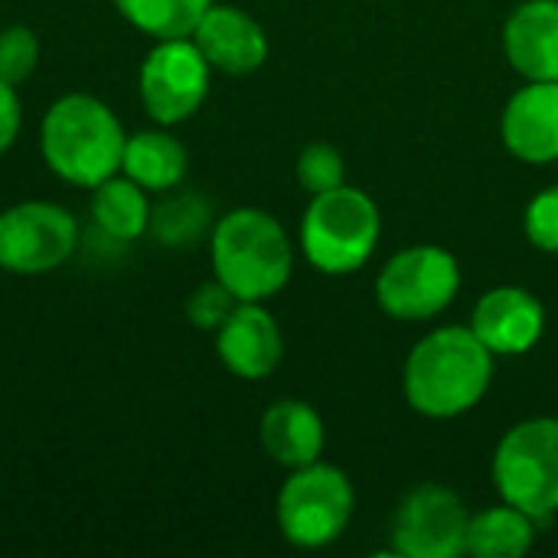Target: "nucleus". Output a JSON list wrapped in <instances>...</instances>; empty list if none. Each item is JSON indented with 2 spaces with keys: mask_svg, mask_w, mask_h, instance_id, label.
<instances>
[{
  "mask_svg": "<svg viewBox=\"0 0 558 558\" xmlns=\"http://www.w3.org/2000/svg\"><path fill=\"white\" fill-rule=\"evenodd\" d=\"M494 376V353L471 327H445L415 343L405 363V396L428 418L474 409Z\"/></svg>",
  "mask_w": 558,
  "mask_h": 558,
  "instance_id": "1",
  "label": "nucleus"
},
{
  "mask_svg": "<svg viewBox=\"0 0 558 558\" xmlns=\"http://www.w3.org/2000/svg\"><path fill=\"white\" fill-rule=\"evenodd\" d=\"M124 128L114 111L92 95L59 98L39 128V147L52 173L75 186L95 190L121 170Z\"/></svg>",
  "mask_w": 558,
  "mask_h": 558,
  "instance_id": "2",
  "label": "nucleus"
},
{
  "mask_svg": "<svg viewBox=\"0 0 558 558\" xmlns=\"http://www.w3.org/2000/svg\"><path fill=\"white\" fill-rule=\"evenodd\" d=\"M291 242L281 222L262 209H235L213 229L216 278L239 301H265L291 278Z\"/></svg>",
  "mask_w": 558,
  "mask_h": 558,
  "instance_id": "3",
  "label": "nucleus"
},
{
  "mask_svg": "<svg viewBox=\"0 0 558 558\" xmlns=\"http://www.w3.org/2000/svg\"><path fill=\"white\" fill-rule=\"evenodd\" d=\"M379 242V209L353 186L317 193L304 213L301 245L314 268L327 275H347L366 265Z\"/></svg>",
  "mask_w": 558,
  "mask_h": 558,
  "instance_id": "4",
  "label": "nucleus"
},
{
  "mask_svg": "<svg viewBox=\"0 0 558 558\" xmlns=\"http://www.w3.org/2000/svg\"><path fill=\"white\" fill-rule=\"evenodd\" d=\"M494 484L533 520L558 513V418H533L507 432L494 458Z\"/></svg>",
  "mask_w": 558,
  "mask_h": 558,
  "instance_id": "5",
  "label": "nucleus"
},
{
  "mask_svg": "<svg viewBox=\"0 0 558 558\" xmlns=\"http://www.w3.org/2000/svg\"><path fill=\"white\" fill-rule=\"evenodd\" d=\"M353 517V487L343 471L330 464L294 468L278 494V523L288 543L320 549L340 539Z\"/></svg>",
  "mask_w": 558,
  "mask_h": 558,
  "instance_id": "6",
  "label": "nucleus"
},
{
  "mask_svg": "<svg viewBox=\"0 0 558 558\" xmlns=\"http://www.w3.org/2000/svg\"><path fill=\"white\" fill-rule=\"evenodd\" d=\"M461 288V268L451 252L438 245H415L399 252L376 281V298L389 317L428 320L441 314Z\"/></svg>",
  "mask_w": 558,
  "mask_h": 558,
  "instance_id": "7",
  "label": "nucleus"
},
{
  "mask_svg": "<svg viewBox=\"0 0 558 558\" xmlns=\"http://www.w3.org/2000/svg\"><path fill=\"white\" fill-rule=\"evenodd\" d=\"M78 245V226L56 203H20L0 213V268L13 275H46L69 262Z\"/></svg>",
  "mask_w": 558,
  "mask_h": 558,
  "instance_id": "8",
  "label": "nucleus"
},
{
  "mask_svg": "<svg viewBox=\"0 0 558 558\" xmlns=\"http://www.w3.org/2000/svg\"><path fill=\"white\" fill-rule=\"evenodd\" d=\"M209 62L193 36L160 39L141 65V98L154 121L180 124L199 111L209 92Z\"/></svg>",
  "mask_w": 558,
  "mask_h": 558,
  "instance_id": "9",
  "label": "nucleus"
},
{
  "mask_svg": "<svg viewBox=\"0 0 558 558\" xmlns=\"http://www.w3.org/2000/svg\"><path fill=\"white\" fill-rule=\"evenodd\" d=\"M471 517L458 494L438 484L412 490L396 513V553L409 558H454L468 553Z\"/></svg>",
  "mask_w": 558,
  "mask_h": 558,
  "instance_id": "10",
  "label": "nucleus"
},
{
  "mask_svg": "<svg viewBox=\"0 0 558 558\" xmlns=\"http://www.w3.org/2000/svg\"><path fill=\"white\" fill-rule=\"evenodd\" d=\"M543 324L546 311L536 294L523 288H494L477 301L471 330L490 353L517 356L536 347V340L543 337Z\"/></svg>",
  "mask_w": 558,
  "mask_h": 558,
  "instance_id": "11",
  "label": "nucleus"
},
{
  "mask_svg": "<svg viewBox=\"0 0 558 558\" xmlns=\"http://www.w3.org/2000/svg\"><path fill=\"white\" fill-rule=\"evenodd\" d=\"M206 62L226 75H248L268 59L265 29L239 7H209L193 29Z\"/></svg>",
  "mask_w": 558,
  "mask_h": 558,
  "instance_id": "12",
  "label": "nucleus"
},
{
  "mask_svg": "<svg viewBox=\"0 0 558 558\" xmlns=\"http://www.w3.org/2000/svg\"><path fill=\"white\" fill-rule=\"evenodd\" d=\"M216 350L226 369H232L235 376L265 379L281 363L284 340L275 317L258 301H239V307L219 327Z\"/></svg>",
  "mask_w": 558,
  "mask_h": 558,
  "instance_id": "13",
  "label": "nucleus"
},
{
  "mask_svg": "<svg viewBox=\"0 0 558 558\" xmlns=\"http://www.w3.org/2000/svg\"><path fill=\"white\" fill-rule=\"evenodd\" d=\"M507 147L530 163L558 160V82H530L504 111Z\"/></svg>",
  "mask_w": 558,
  "mask_h": 558,
  "instance_id": "14",
  "label": "nucleus"
},
{
  "mask_svg": "<svg viewBox=\"0 0 558 558\" xmlns=\"http://www.w3.org/2000/svg\"><path fill=\"white\" fill-rule=\"evenodd\" d=\"M507 59L530 82H558V0H526L504 29Z\"/></svg>",
  "mask_w": 558,
  "mask_h": 558,
  "instance_id": "15",
  "label": "nucleus"
},
{
  "mask_svg": "<svg viewBox=\"0 0 558 558\" xmlns=\"http://www.w3.org/2000/svg\"><path fill=\"white\" fill-rule=\"evenodd\" d=\"M262 445L271 461L291 471L307 468L324 451V422L311 405L298 399H281L262 415Z\"/></svg>",
  "mask_w": 558,
  "mask_h": 558,
  "instance_id": "16",
  "label": "nucleus"
},
{
  "mask_svg": "<svg viewBox=\"0 0 558 558\" xmlns=\"http://www.w3.org/2000/svg\"><path fill=\"white\" fill-rule=\"evenodd\" d=\"M121 170L144 190H173L186 173V150L163 131H141L128 137Z\"/></svg>",
  "mask_w": 558,
  "mask_h": 558,
  "instance_id": "17",
  "label": "nucleus"
},
{
  "mask_svg": "<svg viewBox=\"0 0 558 558\" xmlns=\"http://www.w3.org/2000/svg\"><path fill=\"white\" fill-rule=\"evenodd\" d=\"M92 219L105 235L118 242L144 235L150 229V203L144 186H137L131 177H108L92 193Z\"/></svg>",
  "mask_w": 558,
  "mask_h": 558,
  "instance_id": "18",
  "label": "nucleus"
},
{
  "mask_svg": "<svg viewBox=\"0 0 558 558\" xmlns=\"http://www.w3.org/2000/svg\"><path fill=\"white\" fill-rule=\"evenodd\" d=\"M533 546V517L520 507H494L471 520L468 553L481 558H520Z\"/></svg>",
  "mask_w": 558,
  "mask_h": 558,
  "instance_id": "19",
  "label": "nucleus"
},
{
  "mask_svg": "<svg viewBox=\"0 0 558 558\" xmlns=\"http://www.w3.org/2000/svg\"><path fill=\"white\" fill-rule=\"evenodd\" d=\"M121 16L157 39L193 36L213 0H114Z\"/></svg>",
  "mask_w": 558,
  "mask_h": 558,
  "instance_id": "20",
  "label": "nucleus"
},
{
  "mask_svg": "<svg viewBox=\"0 0 558 558\" xmlns=\"http://www.w3.org/2000/svg\"><path fill=\"white\" fill-rule=\"evenodd\" d=\"M206 226H209V203L196 193L173 196L150 213V232L157 235V242L170 248L196 242Z\"/></svg>",
  "mask_w": 558,
  "mask_h": 558,
  "instance_id": "21",
  "label": "nucleus"
},
{
  "mask_svg": "<svg viewBox=\"0 0 558 558\" xmlns=\"http://www.w3.org/2000/svg\"><path fill=\"white\" fill-rule=\"evenodd\" d=\"M39 62V39L29 26H7L0 33V78L20 85Z\"/></svg>",
  "mask_w": 558,
  "mask_h": 558,
  "instance_id": "22",
  "label": "nucleus"
},
{
  "mask_svg": "<svg viewBox=\"0 0 558 558\" xmlns=\"http://www.w3.org/2000/svg\"><path fill=\"white\" fill-rule=\"evenodd\" d=\"M298 180L314 196L330 193V190L343 186V157L330 144H311V147H304V154L298 160Z\"/></svg>",
  "mask_w": 558,
  "mask_h": 558,
  "instance_id": "23",
  "label": "nucleus"
},
{
  "mask_svg": "<svg viewBox=\"0 0 558 558\" xmlns=\"http://www.w3.org/2000/svg\"><path fill=\"white\" fill-rule=\"evenodd\" d=\"M235 307H239V298L216 278V284H203V288L193 291V298L186 304V314L199 330H219Z\"/></svg>",
  "mask_w": 558,
  "mask_h": 558,
  "instance_id": "24",
  "label": "nucleus"
},
{
  "mask_svg": "<svg viewBox=\"0 0 558 558\" xmlns=\"http://www.w3.org/2000/svg\"><path fill=\"white\" fill-rule=\"evenodd\" d=\"M526 235L543 252H558V186L543 190L526 209Z\"/></svg>",
  "mask_w": 558,
  "mask_h": 558,
  "instance_id": "25",
  "label": "nucleus"
},
{
  "mask_svg": "<svg viewBox=\"0 0 558 558\" xmlns=\"http://www.w3.org/2000/svg\"><path fill=\"white\" fill-rule=\"evenodd\" d=\"M20 98H16V88L10 82L0 78V154L16 141L20 134Z\"/></svg>",
  "mask_w": 558,
  "mask_h": 558,
  "instance_id": "26",
  "label": "nucleus"
}]
</instances>
